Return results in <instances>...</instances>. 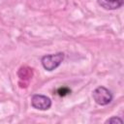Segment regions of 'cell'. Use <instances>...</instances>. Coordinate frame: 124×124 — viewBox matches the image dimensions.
Instances as JSON below:
<instances>
[{"mask_svg":"<svg viewBox=\"0 0 124 124\" xmlns=\"http://www.w3.org/2000/svg\"><path fill=\"white\" fill-rule=\"evenodd\" d=\"M64 57H65V55L63 52H57V53H53V54L44 55L41 59V63L45 70L51 72L60 66V64L64 60Z\"/></svg>","mask_w":124,"mask_h":124,"instance_id":"1","label":"cell"},{"mask_svg":"<svg viewBox=\"0 0 124 124\" xmlns=\"http://www.w3.org/2000/svg\"><path fill=\"white\" fill-rule=\"evenodd\" d=\"M99 6L105 10H117L121 8L124 4V0H97Z\"/></svg>","mask_w":124,"mask_h":124,"instance_id":"4","label":"cell"},{"mask_svg":"<svg viewBox=\"0 0 124 124\" xmlns=\"http://www.w3.org/2000/svg\"><path fill=\"white\" fill-rule=\"evenodd\" d=\"M57 92H58V94H59L60 96H66V95H68L69 93H71V90H70L68 87L63 86V87H60Z\"/></svg>","mask_w":124,"mask_h":124,"instance_id":"6","label":"cell"},{"mask_svg":"<svg viewBox=\"0 0 124 124\" xmlns=\"http://www.w3.org/2000/svg\"><path fill=\"white\" fill-rule=\"evenodd\" d=\"M51 100L49 97L42 94H35L31 98V106L39 110H47L51 107Z\"/></svg>","mask_w":124,"mask_h":124,"instance_id":"3","label":"cell"},{"mask_svg":"<svg viewBox=\"0 0 124 124\" xmlns=\"http://www.w3.org/2000/svg\"><path fill=\"white\" fill-rule=\"evenodd\" d=\"M92 97L95 103L99 106H107L113 99L111 91L105 86H98L95 88L92 92Z\"/></svg>","mask_w":124,"mask_h":124,"instance_id":"2","label":"cell"},{"mask_svg":"<svg viewBox=\"0 0 124 124\" xmlns=\"http://www.w3.org/2000/svg\"><path fill=\"white\" fill-rule=\"evenodd\" d=\"M105 123L106 124H122L123 123V120L121 119V118H119L118 116H111L110 118H108V119H107L106 121H105Z\"/></svg>","mask_w":124,"mask_h":124,"instance_id":"5","label":"cell"}]
</instances>
